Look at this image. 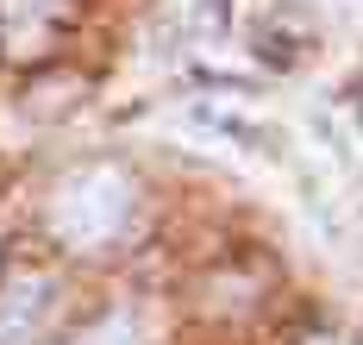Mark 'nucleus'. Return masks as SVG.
<instances>
[{
	"label": "nucleus",
	"instance_id": "f257e3e1",
	"mask_svg": "<svg viewBox=\"0 0 363 345\" xmlns=\"http://www.w3.org/2000/svg\"><path fill=\"white\" fill-rule=\"evenodd\" d=\"M125 220H132V182H125L119 170H107V163L69 176V182L57 189V201H50L57 239H63V245H82V251H88V245H107Z\"/></svg>",
	"mask_w": 363,
	"mask_h": 345
},
{
	"label": "nucleus",
	"instance_id": "f03ea898",
	"mask_svg": "<svg viewBox=\"0 0 363 345\" xmlns=\"http://www.w3.org/2000/svg\"><path fill=\"white\" fill-rule=\"evenodd\" d=\"M44 295H50V289H44V283H19V289H13V295H6V314H0V345H19L26 339V327H38V314H44Z\"/></svg>",
	"mask_w": 363,
	"mask_h": 345
},
{
	"label": "nucleus",
	"instance_id": "7ed1b4c3",
	"mask_svg": "<svg viewBox=\"0 0 363 345\" xmlns=\"http://www.w3.org/2000/svg\"><path fill=\"white\" fill-rule=\"evenodd\" d=\"M313 345H332V339H313Z\"/></svg>",
	"mask_w": 363,
	"mask_h": 345
}]
</instances>
